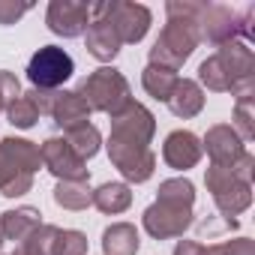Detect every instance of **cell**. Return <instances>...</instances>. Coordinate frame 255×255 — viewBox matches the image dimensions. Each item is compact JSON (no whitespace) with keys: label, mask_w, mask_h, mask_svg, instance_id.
Listing matches in <instances>:
<instances>
[{"label":"cell","mask_w":255,"mask_h":255,"mask_svg":"<svg viewBox=\"0 0 255 255\" xmlns=\"http://www.w3.org/2000/svg\"><path fill=\"white\" fill-rule=\"evenodd\" d=\"M204 6L207 3H192V0H171V3H165L168 24L162 27L159 39L150 48V66L171 69V72H177L183 66V60L201 42L198 21H201Z\"/></svg>","instance_id":"6da1fadb"},{"label":"cell","mask_w":255,"mask_h":255,"mask_svg":"<svg viewBox=\"0 0 255 255\" xmlns=\"http://www.w3.org/2000/svg\"><path fill=\"white\" fill-rule=\"evenodd\" d=\"M192 204H195V186L186 177L162 180L156 201L144 210V231L156 240L183 237V231L192 225Z\"/></svg>","instance_id":"7a4b0ae2"},{"label":"cell","mask_w":255,"mask_h":255,"mask_svg":"<svg viewBox=\"0 0 255 255\" xmlns=\"http://www.w3.org/2000/svg\"><path fill=\"white\" fill-rule=\"evenodd\" d=\"M42 156L39 147L27 138H3L0 141V195L18 198L30 192L33 174L39 171Z\"/></svg>","instance_id":"3957f363"},{"label":"cell","mask_w":255,"mask_h":255,"mask_svg":"<svg viewBox=\"0 0 255 255\" xmlns=\"http://www.w3.org/2000/svg\"><path fill=\"white\" fill-rule=\"evenodd\" d=\"M75 93L87 102L90 111H105V114H111V117L132 102V99H129V84H126V78H123L117 69H111V66H102V69L90 72V75L78 84Z\"/></svg>","instance_id":"277c9868"},{"label":"cell","mask_w":255,"mask_h":255,"mask_svg":"<svg viewBox=\"0 0 255 255\" xmlns=\"http://www.w3.org/2000/svg\"><path fill=\"white\" fill-rule=\"evenodd\" d=\"M252 18H255V9H246L240 15L231 6L207 3L201 12V21H198V33L210 45H225V42H246L249 45L252 42Z\"/></svg>","instance_id":"5b68a950"},{"label":"cell","mask_w":255,"mask_h":255,"mask_svg":"<svg viewBox=\"0 0 255 255\" xmlns=\"http://www.w3.org/2000/svg\"><path fill=\"white\" fill-rule=\"evenodd\" d=\"M204 183L213 195V204L219 207V213L225 219L243 213L249 204H252V186L243 183L228 165H210L207 174H204Z\"/></svg>","instance_id":"8992f818"},{"label":"cell","mask_w":255,"mask_h":255,"mask_svg":"<svg viewBox=\"0 0 255 255\" xmlns=\"http://www.w3.org/2000/svg\"><path fill=\"white\" fill-rule=\"evenodd\" d=\"M72 72L75 60L57 45H42L27 63V81L36 90H57L66 78H72Z\"/></svg>","instance_id":"52a82bcc"},{"label":"cell","mask_w":255,"mask_h":255,"mask_svg":"<svg viewBox=\"0 0 255 255\" xmlns=\"http://www.w3.org/2000/svg\"><path fill=\"white\" fill-rule=\"evenodd\" d=\"M153 132H156L153 114H150L141 102H129L123 111H117V114L111 117V135H108V141L150 147Z\"/></svg>","instance_id":"ba28073f"},{"label":"cell","mask_w":255,"mask_h":255,"mask_svg":"<svg viewBox=\"0 0 255 255\" xmlns=\"http://www.w3.org/2000/svg\"><path fill=\"white\" fill-rule=\"evenodd\" d=\"M102 9H105V18L111 21L114 33L120 36L123 45H135V42H141L147 36L150 18H153L147 6H141V3H126V0H114V3H108V0H105Z\"/></svg>","instance_id":"9c48e42d"},{"label":"cell","mask_w":255,"mask_h":255,"mask_svg":"<svg viewBox=\"0 0 255 255\" xmlns=\"http://www.w3.org/2000/svg\"><path fill=\"white\" fill-rule=\"evenodd\" d=\"M108 159L114 162V168L129 180V183H144L153 177L156 168V156L150 147H138V144H117L108 141Z\"/></svg>","instance_id":"30bf717a"},{"label":"cell","mask_w":255,"mask_h":255,"mask_svg":"<svg viewBox=\"0 0 255 255\" xmlns=\"http://www.w3.org/2000/svg\"><path fill=\"white\" fill-rule=\"evenodd\" d=\"M39 156H42V165L60 180H90L87 162L69 147L66 138H45L39 147Z\"/></svg>","instance_id":"8fae6325"},{"label":"cell","mask_w":255,"mask_h":255,"mask_svg":"<svg viewBox=\"0 0 255 255\" xmlns=\"http://www.w3.org/2000/svg\"><path fill=\"white\" fill-rule=\"evenodd\" d=\"M90 6L93 3H78V0H51L45 12V24L51 33L63 39H75L90 24Z\"/></svg>","instance_id":"7c38bea8"},{"label":"cell","mask_w":255,"mask_h":255,"mask_svg":"<svg viewBox=\"0 0 255 255\" xmlns=\"http://www.w3.org/2000/svg\"><path fill=\"white\" fill-rule=\"evenodd\" d=\"M84 39H87V51H90L99 63H108V60L117 57V51H120L123 42H120V36L114 33L111 21L105 18L102 3H93V6H90V24H87V30H84Z\"/></svg>","instance_id":"4fadbf2b"},{"label":"cell","mask_w":255,"mask_h":255,"mask_svg":"<svg viewBox=\"0 0 255 255\" xmlns=\"http://www.w3.org/2000/svg\"><path fill=\"white\" fill-rule=\"evenodd\" d=\"M201 150H207L210 165H231V162H237V159L246 153V147H243V141H240V135L234 132L231 123H216V126H210L207 135H204V141H201Z\"/></svg>","instance_id":"5bb4252c"},{"label":"cell","mask_w":255,"mask_h":255,"mask_svg":"<svg viewBox=\"0 0 255 255\" xmlns=\"http://www.w3.org/2000/svg\"><path fill=\"white\" fill-rule=\"evenodd\" d=\"M201 138L189 129H174L165 144H162V159L174 168V171H186V168H195L198 159H201Z\"/></svg>","instance_id":"9a60e30c"},{"label":"cell","mask_w":255,"mask_h":255,"mask_svg":"<svg viewBox=\"0 0 255 255\" xmlns=\"http://www.w3.org/2000/svg\"><path fill=\"white\" fill-rule=\"evenodd\" d=\"M51 120L60 126V129H75V126H84L90 120V108L87 102L75 93V90H60L57 99H54V108H51Z\"/></svg>","instance_id":"2e32d148"},{"label":"cell","mask_w":255,"mask_h":255,"mask_svg":"<svg viewBox=\"0 0 255 255\" xmlns=\"http://www.w3.org/2000/svg\"><path fill=\"white\" fill-rule=\"evenodd\" d=\"M168 108H171V114H177L183 120L201 114V108H204V90H201V84L192 81V78H177V84H174V90L168 96Z\"/></svg>","instance_id":"e0dca14e"},{"label":"cell","mask_w":255,"mask_h":255,"mask_svg":"<svg viewBox=\"0 0 255 255\" xmlns=\"http://www.w3.org/2000/svg\"><path fill=\"white\" fill-rule=\"evenodd\" d=\"M42 213L36 207H15V210H6L3 216H0V234H3V240H24L30 231H36L42 225L39 219Z\"/></svg>","instance_id":"ac0fdd59"},{"label":"cell","mask_w":255,"mask_h":255,"mask_svg":"<svg viewBox=\"0 0 255 255\" xmlns=\"http://www.w3.org/2000/svg\"><path fill=\"white\" fill-rule=\"evenodd\" d=\"M141 246L138 228L129 222H114L102 231V249L105 255H135Z\"/></svg>","instance_id":"d6986e66"},{"label":"cell","mask_w":255,"mask_h":255,"mask_svg":"<svg viewBox=\"0 0 255 255\" xmlns=\"http://www.w3.org/2000/svg\"><path fill=\"white\" fill-rule=\"evenodd\" d=\"M93 204L102 210V213H123L126 207L132 204V192L126 183H102L96 192H93Z\"/></svg>","instance_id":"ffe728a7"},{"label":"cell","mask_w":255,"mask_h":255,"mask_svg":"<svg viewBox=\"0 0 255 255\" xmlns=\"http://www.w3.org/2000/svg\"><path fill=\"white\" fill-rule=\"evenodd\" d=\"M54 201L63 210H84L87 204H93V192L87 180H60L54 189Z\"/></svg>","instance_id":"44dd1931"},{"label":"cell","mask_w":255,"mask_h":255,"mask_svg":"<svg viewBox=\"0 0 255 255\" xmlns=\"http://www.w3.org/2000/svg\"><path fill=\"white\" fill-rule=\"evenodd\" d=\"M141 84H144V90H147L153 99L168 102V96H171V90H174V84H177V72L159 69V66H150V63H147V69L141 72Z\"/></svg>","instance_id":"7402d4cb"},{"label":"cell","mask_w":255,"mask_h":255,"mask_svg":"<svg viewBox=\"0 0 255 255\" xmlns=\"http://www.w3.org/2000/svg\"><path fill=\"white\" fill-rule=\"evenodd\" d=\"M66 141H69V147L87 162L90 156H96V150H99V144H102V135H99V129H96L93 123H84V126H75V129L66 132Z\"/></svg>","instance_id":"603a6c76"},{"label":"cell","mask_w":255,"mask_h":255,"mask_svg":"<svg viewBox=\"0 0 255 255\" xmlns=\"http://www.w3.org/2000/svg\"><path fill=\"white\" fill-rule=\"evenodd\" d=\"M198 81H201L207 90H213V93H228V90H231V75H228L225 63L219 60V54L207 57V60L198 66Z\"/></svg>","instance_id":"cb8c5ba5"},{"label":"cell","mask_w":255,"mask_h":255,"mask_svg":"<svg viewBox=\"0 0 255 255\" xmlns=\"http://www.w3.org/2000/svg\"><path fill=\"white\" fill-rule=\"evenodd\" d=\"M57 225H39L36 231H30L24 237V246L18 249L21 255H54V240H57Z\"/></svg>","instance_id":"d4e9b609"},{"label":"cell","mask_w":255,"mask_h":255,"mask_svg":"<svg viewBox=\"0 0 255 255\" xmlns=\"http://www.w3.org/2000/svg\"><path fill=\"white\" fill-rule=\"evenodd\" d=\"M255 96L252 99H240L234 105V132L240 135V141H249L255 135Z\"/></svg>","instance_id":"484cf974"},{"label":"cell","mask_w":255,"mask_h":255,"mask_svg":"<svg viewBox=\"0 0 255 255\" xmlns=\"http://www.w3.org/2000/svg\"><path fill=\"white\" fill-rule=\"evenodd\" d=\"M6 117H9V123H12V126H18V129H30V126L39 120V111H36V105L21 93V96L6 108Z\"/></svg>","instance_id":"4316f807"},{"label":"cell","mask_w":255,"mask_h":255,"mask_svg":"<svg viewBox=\"0 0 255 255\" xmlns=\"http://www.w3.org/2000/svg\"><path fill=\"white\" fill-rule=\"evenodd\" d=\"M54 255H87V237L75 228H60L54 240Z\"/></svg>","instance_id":"83f0119b"},{"label":"cell","mask_w":255,"mask_h":255,"mask_svg":"<svg viewBox=\"0 0 255 255\" xmlns=\"http://www.w3.org/2000/svg\"><path fill=\"white\" fill-rule=\"evenodd\" d=\"M18 96H21V84H18V78H15L12 72H6V69H0V114H3Z\"/></svg>","instance_id":"f1b7e54d"},{"label":"cell","mask_w":255,"mask_h":255,"mask_svg":"<svg viewBox=\"0 0 255 255\" xmlns=\"http://www.w3.org/2000/svg\"><path fill=\"white\" fill-rule=\"evenodd\" d=\"M30 12V3H15V0H0V24H15L21 15Z\"/></svg>","instance_id":"f546056e"},{"label":"cell","mask_w":255,"mask_h":255,"mask_svg":"<svg viewBox=\"0 0 255 255\" xmlns=\"http://www.w3.org/2000/svg\"><path fill=\"white\" fill-rule=\"evenodd\" d=\"M57 93H60V90H36V87H33V90H30V93H24V96L36 105V111H39V114H51Z\"/></svg>","instance_id":"4dcf8cb0"},{"label":"cell","mask_w":255,"mask_h":255,"mask_svg":"<svg viewBox=\"0 0 255 255\" xmlns=\"http://www.w3.org/2000/svg\"><path fill=\"white\" fill-rule=\"evenodd\" d=\"M225 255H255V243H252L249 237L225 240Z\"/></svg>","instance_id":"1f68e13d"},{"label":"cell","mask_w":255,"mask_h":255,"mask_svg":"<svg viewBox=\"0 0 255 255\" xmlns=\"http://www.w3.org/2000/svg\"><path fill=\"white\" fill-rule=\"evenodd\" d=\"M174 255H207V246L198 240H180L174 246Z\"/></svg>","instance_id":"d6a6232c"},{"label":"cell","mask_w":255,"mask_h":255,"mask_svg":"<svg viewBox=\"0 0 255 255\" xmlns=\"http://www.w3.org/2000/svg\"><path fill=\"white\" fill-rule=\"evenodd\" d=\"M207 255H225V243H216V246H207Z\"/></svg>","instance_id":"836d02e7"},{"label":"cell","mask_w":255,"mask_h":255,"mask_svg":"<svg viewBox=\"0 0 255 255\" xmlns=\"http://www.w3.org/2000/svg\"><path fill=\"white\" fill-rule=\"evenodd\" d=\"M9 255H21V252H9Z\"/></svg>","instance_id":"e575fe53"},{"label":"cell","mask_w":255,"mask_h":255,"mask_svg":"<svg viewBox=\"0 0 255 255\" xmlns=\"http://www.w3.org/2000/svg\"><path fill=\"white\" fill-rule=\"evenodd\" d=\"M0 243H3V234H0Z\"/></svg>","instance_id":"d590c367"}]
</instances>
